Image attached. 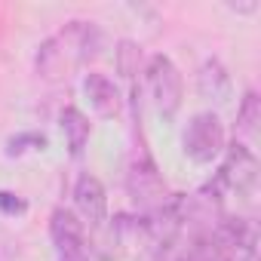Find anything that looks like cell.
Returning <instances> with one entry per match:
<instances>
[{"instance_id":"cell-11","label":"cell","mask_w":261,"mask_h":261,"mask_svg":"<svg viewBox=\"0 0 261 261\" xmlns=\"http://www.w3.org/2000/svg\"><path fill=\"white\" fill-rule=\"evenodd\" d=\"M258 120H261V101H258V92H246L243 105H240V114H237V133L240 136H252L258 129Z\"/></svg>"},{"instance_id":"cell-10","label":"cell","mask_w":261,"mask_h":261,"mask_svg":"<svg viewBox=\"0 0 261 261\" xmlns=\"http://www.w3.org/2000/svg\"><path fill=\"white\" fill-rule=\"evenodd\" d=\"M59 126H62V133L68 139V151L74 157H80L83 148H86V139H89V120L77 108H65L62 117H59Z\"/></svg>"},{"instance_id":"cell-12","label":"cell","mask_w":261,"mask_h":261,"mask_svg":"<svg viewBox=\"0 0 261 261\" xmlns=\"http://www.w3.org/2000/svg\"><path fill=\"white\" fill-rule=\"evenodd\" d=\"M117 68H120L123 77H136V71H139V46L133 40H120V46H117Z\"/></svg>"},{"instance_id":"cell-6","label":"cell","mask_w":261,"mask_h":261,"mask_svg":"<svg viewBox=\"0 0 261 261\" xmlns=\"http://www.w3.org/2000/svg\"><path fill=\"white\" fill-rule=\"evenodd\" d=\"M218 175H221L224 185H230L237 191H249L255 185V178H258V160L243 142H233L227 148V160H224Z\"/></svg>"},{"instance_id":"cell-1","label":"cell","mask_w":261,"mask_h":261,"mask_svg":"<svg viewBox=\"0 0 261 261\" xmlns=\"http://www.w3.org/2000/svg\"><path fill=\"white\" fill-rule=\"evenodd\" d=\"M98 53V31L92 22H71L56 37L43 40L37 49V68L43 77H59L68 65L86 62Z\"/></svg>"},{"instance_id":"cell-8","label":"cell","mask_w":261,"mask_h":261,"mask_svg":"<svg viewBox=\"0 0 261 261\" xmlns=\"http://www.w3.org/2000/svg\"><path fill=\"white\" fill-rule=\"evenodd\" d=\"M83 89H86L89 105H92L101 117H111V114L120 111V92H117V86H114L105 74H89V77L83 80Z\"/></svg>"},{"instance_id":"cell-4","label":"cell","mask_w":261,"mask_h":261,"mask_svg":"<svg viewBox=\"0 0 261 261\" xmlns=\"http://www.w3.org/2000/svg\"><path fill=\"white\" fill-rule=\"evenodd\" d=\"M126 188H129V197H133V203L142 206V209L157 212V209L166 203L163 178H160V172H157V166H154V160H151L148 154H142L133 166H129Z\"/></svg>"},{"instance_id":"cell-7","label":"cell","mask_w":261,"mask_h":261,"mask_svg":"<svg viewBox=\"0 0 261 261\" xmlns=\"http://www.w3.org/2000/svg\"><path fill=\"white\" fill-rule=\"evenodd\" d=\"M74 203L89 227H101L108 218V197L95 175H80L74 185Z\"/></svg>"},{"instance_id":"cell-13","label":"cell","mask_w":261,"mask_h":261,"mask_svg":"<svg viewBox=\"0 0 261 261\" xmlns=\"http://www.w3.org/2000/svg\"><path fill=\"white\" fill-rule=\"evenodd\" d=\"M31 148H46V136L43 133H22V136H13L10 142H7V154L10 157H19V154H25V151H31Z\"/></svg>"},{"instance_id":"cell-14","label":"cell","mask_w":261,"mask_h":261,"mask_svg":"<svg viewBox=\"0 0 261 261\" xmlns=\"http://www.w3.org/2000/svg\"><path fill=\"white\" fill-rule=\"evenodd\" d=\"M28 209V203L10 191H0V212H7V215H22Z\"/></svg>"},{"instance_id":"cell-9","label":"cell","mask_w":261,"mask_h":261,"mask_svg":"<svg viewBox=\"0 0 261 261\" xmlns=\"http://www.w3.org/2000/svg\"><path fill=\"white\" fill-rule=\"evenodd\" d=\"M197 89H200V95L209 98V101H224V98H227V92H230V77H227V71H224V65H221L218 59L203 62V68H200V74H197Z\"/></svg>"},{"instance_id":"cell-2","label":"cell","mask_w":261,"mask_h":261,"mask_svg":"<svg viewBox=\"0 0 261 261\" xmlns=\"http://www.w3.org/2000/svg\"><path fill=\"white\" fill-rule=\"evenodd\" d=\"M224 148V126L212 111L194 114L185 129V154L194 163H212Z\"/></svg>"},{"instance_id":"cell-3","label":"cell","mask_w":261,"mask_h":261,"mask_svg":"<svg viewBox=\"0 0 261 261\" xmlns=\"http://www.w3.org/2000/svg\"><path fill=\"white\" fill-rule=\"evenodd\" d=\"M148 86L157 101V111L163 117H175L181 105V74L169 56H154L148 62Z\"/></svg>"},{"instance_id":"cell-5","label":"cell","mask_w":261,"mask_h":261,"mask_svg":"<svg viewBox=\"0 0 261 261\" xmlns=\"http://www.w3.org/2000/svg\"><path fill=\"white\" fill-rule=\"evenodd\" d=\"M49 237L56 243L59 261H86L83 246V221L71 209H56L49 218Z\"/></svg>"}]
</instances>
